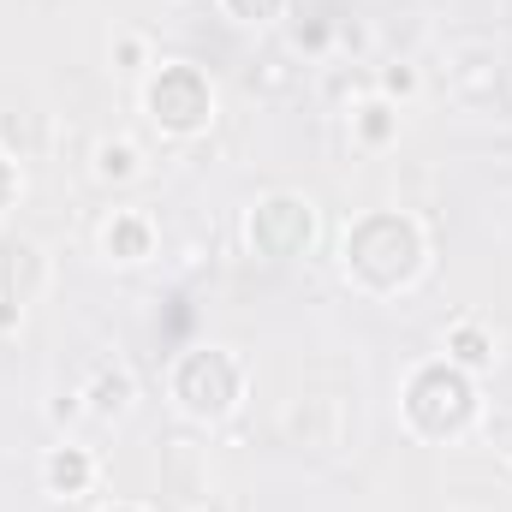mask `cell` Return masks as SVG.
I'll return each mask as SVG.
<instances>
[{"instance_id": "1", "label": "cell", "mask_w": 512, "mask_h": 512, "mask_svg": "<svg viewBox=\"0 0 512 512\" xmlns=\"http://www.w3.org/2000/svg\"><path fill=\"white\" fill-rule=\"evenodd\" d=\"M173 393H179V405L191 417H221L239 399V364L227 352H191L173 370Z\"/></svg>"}, {"instance_id": "5", "label": "cell", "mask_w": 512, "mask_h": 512, "mask_svg": "<svg viewBox=\"0 0 512 512\" xmlns=\"http://www.w3.org/2000/svg\"><path fill=\"white\" fill-rule=\"evenodd\" d=\"M90 405H96L102 417H120V411L131 405V376L126 370H102L96 387H90Z\"/></svg>"}, {"instance_id": "6", "label": "cell", "mask_w": 512, "mask_h": 512, "mask_svg": "<svg viewBox=\"0 0 512 512\" xmlns=\"http://www.w3.org/2000/svg\"><path fill=\"white\" fill-rule=\"evenodd\" d=\"M48 483H54V489H66V495H78V489L90 483V459H84L78 447L54 453V459H48Z\"/></svg>"}, {"instance_id": "3", "label": "cell", "mask_w": 512, "mask_h": 512, "mask_svg": "<svg viewBox=\"0 0 512 512\" xmlns=\"http://www.w3.org/2000/svg\"><path fill=\"white\" fill-rule=\"evenodd\" d=\"M102 251L114 256V262H143L149 256V221L143 215H114L102 227Z\"/></svg>"}, {"instance_id": "10", "label": "cell", "mask_w": 512, "mask_h": 512, "mask_svg": "<svg viewBox=\"0 0 512 512\" xmlns=\"http://www.w3.org/2000/svg\"><path fill=\"white\" fill-rule=\"evenodd\" d=\"M12 191H18V173H12V167H6V161H0V203H6V197H12Z\"/></svg>"}, {"instance_id": "2", "label": "cell", "mask_w": 512, "mask_h": 512, "mask_svg": "<svg viewBox=\"0 0 512 512\" xmlns=\"http://www.w3.org/2000/svg\"><path fill=\"white\" fill-rule=\"evenodd\" d=\"M209 108H215V96H209V84L191 66H161V78L149 84V114L167 131L209 126Z\"/></svg>"}, {"instance_id": "4", "label": "cell", "mask_w": 512, "mask_h": 512, "mask_svg": "<svg viewBox=\"0 0 512 512\" xmlns=\"http://www.w3.org/2000/svg\"><path fill=\"white\" fill-rule=\"evenodd\" d=\"M447 352H453V364H465V370H483V364L495 358V346H489L483 328H471V322H459V328L447 334Z\"/></svg>"}, {"instance_id": "8", "label": "cell", "mask_w": 512, "mask_h": 512, "mask_svg": "<svg viewBox=\"0 0 512 512\" xmlns=\"http://www.w3.org/2000/svg\"><path fill=\"white\" fill-rule=\"evenodd\" d=\"M358 126H364V137H370V143H382V137H393V108H387V102H370Z\"/></svg>"}, {"instance_id": "7", "label": "cell", "mask_w": 512, "mask_h": 512, "mask_svg": "<svg viewBox=\"0 0 512 512\" xmlns=\"http://www.w3.org/2000/svg\"><path fill=\"white\" fill-rule=\"evenodd\" d=\"M96 173H102V179H131V173H137V149H131V143H102V149H96Z\"/></svg>"}, {"instance_id": "9", "label": "cell", "mask_w": 512, "mask_h": 512, "mask_svg": "<svg viewBox=\"0 0 512 512\" xmlns=\"http://www.w3.org/2000/svg\"><path fill=\"white\" fill-rule=\"evenodd\" d=\"M233 6H239V12H256V18H268V12H274L280 0H233Z\"/></svg>"}, {"instance_id": "11", "label": "cell", "mask_w": 512, "mask_h": 512, "mask_svg": "<svg viewBox=\"0 0 512 512\" xmlns=\"http://www.w3.org/2000/svg\"><path fill=\"white\" fill-rule=\"evenodd\" d=\"M114 512H131V507H114Z\"/></svg>"}]
</instances>
